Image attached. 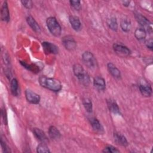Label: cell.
<instances>
[{"mask_svg":"<svg viewBox=\"0 0 153 153\" xmlns=\"http://www.w3.org/2000/svg\"><path fill=\"white\" fill-rule=\"evenodd\" d=\"M39 82L42 87L53 91H59L62 88L60 82L55 78L41 76L39 78Z\"/></svg>","mask_w":153,"mask_h":153,"instance_id":"obj_1","label":"cell"},{"mask_svg":"<svg viewBox=\"0 0 153 153\" xmlns=\"http://www.w3.org/2000/svg\"><path fill=\"white\" fill-rule=\"evenodd\" d=\"M47 27L51 33L55 36H59L61 34V27L54 17H50L46 20Z\"/></svg>","mask_w":153,"mask_h":153,"instance_id":"obj_2","label":"cell"},{"mask_svg":"<svg viewBox=\"0 0 153 153\" xmlns=\"http://www.w3.org/2000/svg\"><path fill=\"white\" fill-rule=\"evenodd\" d=\"M82 59L86 66L90 68H94L97 66L96 60L93 54L90 51H85L82 56Z\"/></svg>","mask_w":153,"mask_h":153,"instance_id":"obj_3","label":"cell"},{"mask_svg":"<svg viewBox=\"0 0 153 153\" xmlns=\"http://www.w3.org/2000/svg\"><path fill=\"white\" fill-rule=\"evenodd\" d=\"M62 41L64 47L69 51H73L76 47V42L71 36H66L63 37Z\"/></svg>","mask_w":153,"mask_h":153,"instance_id":"obj_4","label":"cell"},{"mask_svg":"<svg viewBox=\"0 0 153 153\" xmlns=\"http://www.w3.org/2000/svg\"><path fill=\"white\" fill-rule=\"evenodd\" d=\"M113 49L114 51L120 56H128L130 54V50L127 47L121 44H114L113 45Z\"/></svg>","mask_w":153,"mask_h":153,"instance_id":"obj_5","label":"cell"},{"mask_svg":"<svg viewBox=\"0 0 153 153\" xmlns=\"http://www.w3.org/2000/svg\"><path fill=\"white\" fill-rule=\"evenodd\" d=\"M25 96L27 100L33 104H37L40 101L39 96L29 89L25 91Z\"/></svg>","mask_w":153,"mask_h":153,"instance_id":"obj_6","label":"cell"},{"mask_svg":"<svg viewBox=\"0 0 153 153\" xmlns=\"http://www.w3.org/2000/svg\"><path fill=\"white\" fill-rule=\"evenodd\" d=\"M42 46L46 54H57L59 52L58 47L51 42H44L42 44Z\"/></svg>","mask_w":153,"mask_h":153,"instance_id":"obj_7","label":"cell"},{"mask_svg":"<svg viewBox=\"0 0 153 153\" xmlns=\"http://www.w3.org/2000/svg\"><path fill=\"white\" fill-rule=\"evenodd\" d=\"M139 90L142 94L146 97L151 96L152 94V88L151 85L147 82H143L139 85Z\"/></svg>","mask_w":153,"mask_h":153,"instance_id":"obj_8","label":"cell"},{"mask_svg":"<svg viewBox=\"0 0 153 153\" xmlns=\"http://www.w3.org/2000/svg\"><path fill=\"white\" fill-rule=\"evenodd\" d=\"M33 133L35 136L40 141H41L43 143H46L48 142V138L45 134V133L41 130L39 128H34L33 130Z\"/></svg>","mask_w":153,"mask_h":153,"instance_id":"obj_9","label":"cell"},{"mask_svg":"<svg viewBox=\"0 0 153 153\" xmlns=\"http://www.w3.org/2000/svg\"><path fill=\"white\" fill-rule=\"evenodd\" d=\"M26 21L28 25L30 26V27L32 29L33 31L35 32L39 33L41 32V28L38 23L35 21L33 17H32L31 16H29L26 18Z\"/></svg>","mask_w":153,"mask_h":153,"instance_id":"obj_10","label":"cell"},{"mask_svg":"<svg viewBox=\"0 0 153 153\" xmlns=\"http://www.w3.org/2000/svg\"><path fill=\"white\" fill-rule=\"evenodd\" d=\"M1 19L2 20L8 22L10 20V14H9V10L8 8V5L7 2H4L2 4L1 7Z\"/></svg>","mask_w":153,"mask_h":153,"instance_id":"obj_11","label":"cell"},{"mask_svg":"<svg viewBox=\"0 0 153 153\" xmlns=\"http://www.w3.org/2000/svg\"><path fill=\"white\" fill-rule=\"evenodd\" d=\"M94 86L99 90H103L105 88L106 84L105 79L101 76H96L93 81Z\"/></svg>","mask_w":153,"mask_h":153,"instance_id":"obj_12","label":"cell"},{"mask_svg":"<svg viewBox=\"0 0 153 153\" xmlns=\"http://www.w3.org/2000/svg\"><path fill=\"white\" fill-rule=\"evenodd\" d=\"M69 22L71 23V25L72 27L75 30H79L81 28V22L79 19V18L76 16H71L69 17Z\"/></svg>","mask_w":153,"mask_h":153,"instance_id":"obj_13","label":"cell"},{"mask_svg":"<svg viewBox=\"0 0 153 153\" xmlns=\"http://www.w3.org/2000/svg\"><path fill=\"white\" fill-rule=\"evenodd\" d=\"M109 72L116 78H120L121 77V73L120 70L112 63H109L107 65Z\"/></svg>","mask_w":153,"mask_h":153,"instance_id":"obj_14","label":"cell"},{"mask_svg":"<svg viewBox=\"0 0 153 153\" xmlns=\"http://www.w3.org/2000/svg\"><path fill=\"white\" fill-rule=\"evenodd\" d=\"M114 137L117 144L121 146H127L128 145L127 140L123 135L119 133H114Z\"/></svg>","mask_w":153,"mask_h":153,"instance_id":"obj_15","label":"cell"},{"mask_svg":"<svg viewBox=\"0 0 153 153\" xmlns=\"http://www.w3.org/2000/svg\"><path fill=\"white\" fill-rule=\"evenodd\" d=\"M48 135L49 136L54 140L58 139L60 137V133L58 129L54 126H50L48 128Z\"/></svg>","mask_w":153,"mask_h":153,"instance_id":"obj_16","label":"cell"},{"mask_svg":"<svg viewBox=\"0 0 153 153\" xmlns=\"http://www.w3.org/2000/svg\"><path fill=\"white\" fill-rule=\"evenodd\" d=\"M134 15H135L136 20L141 26H147L148 28H149V25L151 23H149V20L145 17H144L143 16H142V14H140L139 13H136Z\"/></svg>","mask_w":153,"mask_h":153,"instance_id":"obj_17","label":"cell"},{"mask_svg":"<svg viewBox=\"0 0 153 153\" xmlns=\"http://www.w3.org/2000/svg\"><path fill=\"white\" fill-rule=\"evenodd\" d=\"M11 91L12 94L14 96H17L19 94V84L16 78H14L11 80L10 84Z\"/></svg>","mask_w":153,"mask_h":153,"instance_id":"obj_18","label":"cell"},{"mask_svg":"<svg viewBox=\"0 0 153 153\" xmlns=\"http://www.w3.org/2000/svg\"><path fill=\"white\" fill-rule=\"evenodd\" d=\"M135 37L139 40H142L145 38L146 33L145 29L143 28H137L134 32Z\"/></svg>","mask_w":153,"mask_h":153,"instance_id":"obj_19","label":"cell"},{"mask_svg":"<svg viewBox=\"0 0 153 153\" xmlns=\"http://www.w3.org/2000/svg\"><path fill=\"white\" fill-rule=\"evenodd\" d=\"M78 79H79L80 82L81 84H82L83 85H84L87 86L90 84V76L86 72H84L82 75L79 76L78 77Z\"/></svg>","mask_w":153,"mask_h":153,"instance_id":"obj_20","label":"cell"},{"mask_svg":"<svg viewBox=\"0 0 153 153\" xmlns=\"http://www.w3.org/2000/svg\"><path fill=\"white\" fill-rule=\"evenodd\" d=\"M90 123L94 130L98 131H101L102 130H103V128L100 122L96 118H91L90 119Z\"/></svg>","mask_w":153,"mask_h":153,"instance_id":"obj_21","label":"cell"},{"mask_svg":"<svg viewBox=\"0 0 153 153\" xmlns=\"http://www.w3.org/2000/svg\"><path fill=\"white\" fill-rule=\"evenodd\" d=\"M73 71L75 75L78 78L79 76L82 75L85 71H84L82 66L79 64H75L73 66Z\"/></svg>","mask_w":153,"mask_h":153,"instance_id":"obj_22","label":"cell"},{"mask_svg":"<svg viewBox=\"0 0 153 153\" xmlns=\"http://www.w3.org/2000/svg\"><path fill=\"white\" fill-rule=\"evenodd\" d=\"M108 105L109 109L111 112H112L114 114H119L120 113L119 107L115 102L109 100L108 102Z\"/></svg>","mask_w":153,"mask_h":153,"instance_id":"obj_23","label":"cell"},{"mask_svg":"<svg viewBox=\"0 0 153 153\" xmlns=\"http://www.w3.org/2000/svg\"><path fill=\"white\" fill-rule=\"evenodd\" d=\"M108 25L111 29L116 31L118 29V24L115 18L112 17L108 20Z\"/></svg>","mask_w":153,"mask_h":153,"instance_id":"obj_24","label":"cell"},{"mask_svg":"<svg viewBox=\"0 0 153 153\" xmlns=\"http://www.w3.org/2000/svg\"><path fill=\"white\" fill-rule=\"evenodd\" d=\"M82 103L84 105V106L86 111L88 112H92V103L90 99L88 98H84L82 100Z\"/></svg>","mask_w":153,"mask_h":153,"instance_id":"obj_25","label":"cell"},{"mask_svg":"<svg viewBox=\"0 0 153 153\" xmlns=\"http://www.w3.org/2000/svg\"><path fill=\"white\" fill-rule=\"evenodd\" d=\"M122 30L124 32H128L130 30L131 27V25L130 21L127 20V19H123L120 24Z\"/></svg>","mask_w":153,"mask_h":153,"instance_id":"obj_26","label":"cell"},{"mask_svg":"<svg viewBox=\"0 0 153 153\" xmlns=\"http://www.w3.org/2000/svg\"><path fill=\"white\" fill-rule=\"evenodd\" d=\"M36 151L39 153H48L50 152L48 146L45 145V143L43 142L38 145Z\"/></svg>","mask_w":153,"mask_h":153,"instance_id":"obj_27","label":"cell"},{"mask_svg":"<svg viewBox=\"0 0 153 153\" xmlns=\"http://www.w3.org/2000/svg\"><path fill=\"white\" fill-rule=\"evenodd\" d=\"M71 5L76 10H79L81 8V2L79 1H70Z\"/></svg>","mask_w":153,"mask_h":153,"instance_id":"obj_28","label":"cell"},{"mask_svg":"<svg viewBox=\"0 0 153 153\" xmlns=\"http://www.w3.org/2000/svg\"><path fill=\"white\" fill-rule=\"evenodd\" d=\"M103 152H112V153H115V152H120V151L118 150L116 148L112 146H108L106 148H104L103 150Z\"/></svg>","mask_w":153,"mask_h":153,"instance_id":"obj_29","label":"cell"},{"mask_svg":"<svg viewBox=\"0 0 153 153\" xmlns=\"http://www.w3.org/2000/svg\"><path fill=\"white\" fill-rule=\"evenodd\" d=\"M22 4L27 9L32 8L33 6V3L31 1H22Z\"/></svg>","mask_w":153,"mask_h":153,"instance_id":"obj_30","label":"cell"},{"mask_svg":"<svg viewBox=\"0 0 153 153\" xmlns=\"http://www.w3.org/2000/svg\"><path fill=\"white\" fill-rule=\"evenodd\" d=\"M145 44H146V47L148 48L151 49V50H152V48H153V41H152V38H150V39L146 40V42H145Z\"/></svg>","mask_w":153,"mask_h":153,"instance_id":"obj_31","label":"cell"},{"mask_svg":"<svg viewBox=\"0 0 153 153\" xmlns=\"http://www.w3.org/2000/svg\"><path fill=\"white\" fill-rule=\"evenodd\" d=\"M1 146H2V147L3 150H4L5 152H10V150L8 149V147L7 146V145H5V143H4L3 142V141H2V139H1Z\"/></svg>","mask_w":153,"mask_h":153,"instance_id":"obj_32","label":"cell"},{"mask_svg":"<svg viewBox=\"0 0 153 153\" xmlns=\"http://www.w3.org/2000/svg\"><path fill=\"white\" fill-rule=\"evenodd\" d=\"M5 109H2V111H1V114H2V117H4V123L5 124H7V115H6V113H5V111H4Z\"/></svg>","mask_w":153,"mask_h":153,"instance_id":"obj_33","label":"cell"},{"mask_svg":"<svg viewBox=\"0 0 153 153\" xmlns=\"http://www.w3.org/2000/svg\"><path fill=\"white\" fill-rule=\"evenodd\" d=\"M123 5H124V6L127 7V6H128V5L130 4V1H123Z\"/></svg>","mask_w":153,"mask_h":153,"instance_id":"obj_34","label":"cell"}]
</instances>
